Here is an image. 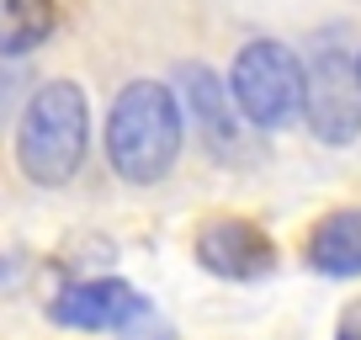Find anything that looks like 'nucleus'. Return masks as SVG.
<instances>
[{"label": "nucleus", "instance_id": "10", "mask_svg": "<svg viewBox=\"0 0 361 340\" xmlns=\"http://www.w3.org/2000/svg\"><path fill=\"white\" fill-rule=\"evenodd\" d=\"M335 340H361V319H345V324H340V335Z\"/></svg>", "mask_w": 361, "mask_h": 340}, {"label": "nucleus", "instance_id": "11", "mask_svg": "<svg viewBox=\"0 0 361 340\" xmlns=\"http://www.w3.org/2000/svg\"><path fill=\"white\" fill-rule=\"evenodd\" d=\"M356 80H361V54H356Z\"/></svg>", "mask_w": 361, "mask_h": 340}, {"label": "nucleus", "instance_id": "1", "mask_svg": "<svg viewBox=\"0 0 361 340\" xmlns=\"http://www.w3.org/2000/svg\"><path fill=\"white\" fill-rule=\"evenodd\" d=\"M180 102L159 80H133L123 85L106 112V159L123 181L154 186L170 176L180 154Z\"/></svg>", "mask_w": 361, "mask_h": 340}, {"label": "nucleus", "instance_id": "3", "mask_svg": "<svg viewBox=\"0 0 361 340\" xmlns=\"http://www.w3.org/2000/svg\"><path fill=\"white\" fill-rule=\"evenodd\" d=\"M228 102H234V112H245V123L266 128V133L293 123L298 102H303V59L276 37L245 43L228 69Z\"/></svg>", "mask_w": 361, "mask_h": 340}, {"label": "nucleus", "instance_id": "5", "mask_svg": "<svg viewBox=\"0 0 361 340\" xmlns=\"http://www.w3.org/2000/svg\"><path fill=\"white\" fill-rule=\"evenodd\" d=\"M197 261L224 282H255L276 266V245L250 218H213L197 234Z\"/></svg>", "mask_w": 361, "mask_h": 340}, {"label": "nucleus", "instance_id": "6", "mask_svg": "<svg viewBox=\"0 0 361 340\" xmlns=\"http://www.w3.org/2000/svg\"><path fill=\"white\" fill-rule=\"evenodd\" d=\"M48 314L64 329H117V335H123L133 319L149 314V303L128 282H117V277H90V282L64 287V293L48 303Z\"/></svg>", "mask_w": 361, "mask_h": 340}, {"label": "nucleus", "instance_id": "7", "mask_svg": "<svg viewBox=\"0 0 361 340\" xmlns=\"http://www.w3.org/2000/svg\"><path fill=\"white\" fill-rule=\"evenodd\" d=\"M180 102H186L197 133H202V144L213 149V154H224V159L239 154V112H234V102H228V85L207 64L180 69Z\"/></svg>", "mask_w": 361, "mask_h": 340}, {"label": "nucleus", "instance_id": "9", "mask_svg": "<svg viewBox=\"0 0 361 340\" xmlns=\"http://www.w3.org/2000/svg\"><path fill=\"white\" fill-rule=\"evenodd\" d=\"M54 0H0V59H27L54 37Z\"/></svg>", "mask_w": 361, "mask_h": 340}, {"label": "nucleus", "instance_id": "8", "mask_svg": "<svg viewBox=\"0 0 361 340\" xmlns=\"http://www.w3.org/2000/svg\"><path fill=\"white\" fill-rule=\"evenodd\" d=\"M308 266L324 277H361V207H340L308 234Z\"/></svg>", "mask_w": 361, "mask_h": 340}, {"label": "nucleus", "instance_id": "4", "mask_svg": "<svg viewBox=\"0 0 361 340\" xmlns=\"http://www.w3.org/2000/svg\"><path fill=\"white\" fill-rule=\"evenodd\" d=\"M298 112L308 117L319 144H350L361 133V80H356V64L335 43H319L308 54Z\"/></svg>", "mask_w": 361, "mask_h": 340}, {"label": "nucleus", "instance_id": "2", "mask_svg": "<svg viewBox=\"0 0 361 340\" xmlns=\"http://www.w3.org/2000/svg\"><path fill=\"white\" fill-rule=\"evenodd\" d=\"M90 149V107L75 80H48L16 128V165L37 186H69Z\"/></svg>", "mask_w": 361, "mask_h": 340}]
</instances>
